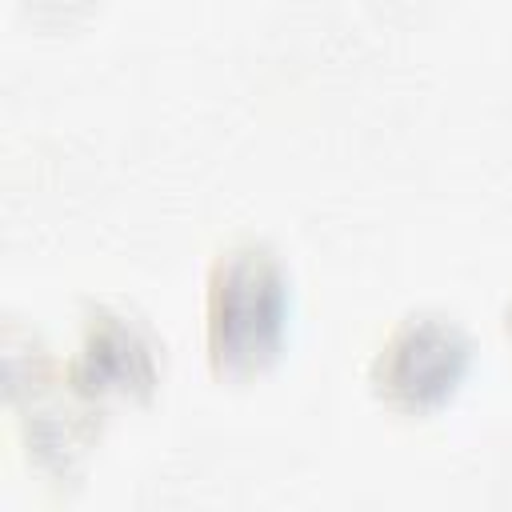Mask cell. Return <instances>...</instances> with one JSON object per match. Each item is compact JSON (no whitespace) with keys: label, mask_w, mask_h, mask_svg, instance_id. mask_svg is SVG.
Segmentation results:
<instances>
[{"label":"cell","mask_w":512,"mask_h":512,"mask_svg":"<svg viewBox=\"0 0 512 512\" xmlns=\"http://www.w3.org/2000/svg\"><path fill=\"white\" fill-rule=\"evenodd\" d=\"M280 276L264 252H236L212 284V348L228 364L260 360L280 332Z\"/></svg>","instance_id":"cell-1"},{"label":"cell","mask_w":512,"mask_h":512,"mask_svg":"<svg viewBox=\"0 0 512 512\" xmlns=\"http://www.w3.org/2000/svg\"><path fill=\"white\" fill-rule=\"evenodd\" d=\"M464 364V344L456 328L448 324H416L396 336L388 348V388L412 404L440 396L444 388L456 384Z\"/></svg>","instance_id":"cell-2"}]
</instances>
